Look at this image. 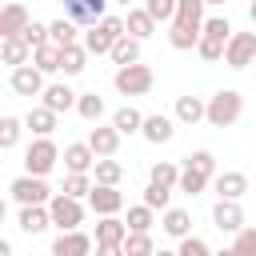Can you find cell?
<instances>
[{"mask_svg":"<svg viewBox=\"0 0 256 256\" xmlns=\"http://www.w3.org/2000/svg\"><path fill=\"white\" fill-rule=\"evenodd\" d=\"M120 36H128L124 16H104L100 24H92V28L84 32V40H80V44H84L92 56H108V52H112V44H116Z\"/></svg>","mask_w":256,"mask_h":256,"instance_id":"6da1fadb","label":"cell"},{"mask_svg":"<svg viewBox=\"0 0 256 256\" xmlns=\"http://www.w3.org/2000/svg\"><path fill=\"white\" fill-rule=\"evenodd\" d=\"M244 116V96L236 88H220L216 96H208V124L212 128H232Z\"/></svg>","mask_w":256,"mask_h":256,"instance_id":"7a4b0ae2","label":"cell"},{"mask_svg":"<svg viewBox=\"0 0 256 256\" xmlns=\"http://www.w3.org/2000/svg\"><path fill=\"white\" fill-rule=\"evenodd\" d=\"M112 84H116V92L120 96H148L152 92V84H156V76H152V68L148 64H124V68H116V76H112Z\"/></svg>","mask_w":256,"mask_h":256,"instance_id":"3957f363","label":"cell"},{"mask_svg":"<svg viewBox=\"0 0 256 256\" xmlns=\"http://www.w3.org/2000/svg\"><path fill=\"white\" fill-rule=\"evenodd\" d=\"M60 148H56V140L52 136H36L32 144H28V152H24V172H32V176H48L56 164H60Z\"/></svg>","mask_w":256,"mask_h":256,"instance_id":"277c9868","label":"cell"},{"mask_svg":"<svg viewBox=\"0 0 256 256\" xmlns=\"http://www.w3.org/2000/svg\"><path fill=\"white\" fill-rule=\"evenodd\" d=\"M8 192H12L16 204H48V200L56 196V192L48 188V180H44V176H32V172L16 176V180L8 184Z\"/></svg>","mask_w":256,"mask_h":256,"instance_id":"5b68a950","label":"cell"},{"mask_svg":"<svg viewBox=\"0 0 256 256\" xmlns=\"http://www.w3.org/2000/svg\"><path fill=\"white\" fill-rule=\"evenodd\" d=\"M48 212H52V224H56L60 232H72V228L84 224V204H80L76 196H68V192H56V196L48 200Z\"/></svg>","mask_w":256,"mask_h":256,"instance_id":"8992f818","label":"cell"},{"mask_svg":"<svg viewBox=\"0 0 256 256\" xmlns=\"http://www.w3.org/2000/svg\"><path fill=\"white\" fill-rule=\"evenodd\" d=\"M224 64L228 68H248V64H256V32H232V40H228V48H224Z\"/></svg>","mask_w":256,"mask_h":256,"instance_id":"52a82bcc","label":"cell"},{"mask_svg":"<svg viewBox=\"0 0 256 256\" xmlns=\"http://www.w3.org/2000/svg\"><path fill=\"white\" fill-rule=\"evenodd\" d=\"M60 4H64V16H68V20L92 28V24H100V20L108 16V4H112V0H60Z\"/></svg>","mask_w":256,"mask_h":256,"instance_id":"ba28073f","label":"cell"},{"mask_svg":"<svg viewBox=\"0 0 256 256\" xmlns=\"http://www.w3.org/2000/svg\"><path fill=\"white\" fill-rule=\"evenodd\" d=\"M8 84H12V92L16 96H44V72L36 68V64H20V68H12V76H8Z\"/></svg>","mask_w":256,"mask_h":256,"instance_id":"9c48e42d","label":"cell"},{"mask_svg":"<svg viewBox=\"0 0 256 256\" xmlns=\"http://www.w3.org/2000/svg\"><path fill=\"white\" fill-rule=\"evenodd\" d=\"M88 208H92L96 216H120V208H124V192H120L116 184H96V188L88 192Z\"/></svg>","mask_w":256,"mask_h":256,"instance_id":"30bf717a","label":"cell"},{"mask_svg":"<svg viewBox=\"0 0 256 256\" xmlns=\"http://www.w3.org/2000/svg\"><path fill=\"white\" fill-rule=\"evenodd\" d=\"M52 256H92V236L72 228V232H60L52 240Z\"/></svg>","mask_w":256,"mask_h":256,"instance_id":"8fae6325","label":"cell"},{"mask_svg":"<svg viewBox=\"0 0 256 256\" xmlns=\"http://www.w3.org/2000/svg\"><path fill=\"white\" fill-rule=\"evenodd\" d=\"M28 24H32V16H28V8H24L20 0H8V4L0 8V40H4V36H20Z\"/></svg>","mask_w":256,"mask_h":256,"instance_id":"7c38bea8","label":"cell"},{"mask_svg":"<svg viewBox=\"0 0 256 256\" xmlns=\"http://www.w3.org/2000/svg\"><path fill=\"white\" fill-rule=\"evenodd\" d=\"M212 224H216L220 232H240V228H244V208H240V200H216V204H212Z\"/></svg>","mask_w":256,"mask_h":256,"instance_id":"4fadbf2b","label":"cell"},{"mask_svg":"<svg viewBox=\"0 0 256 256\" xmlns=\"http://www.w3.org/2000/svg\"><path fill=\"white\" fill-rule=\"evenodd\" d=\"M16 224H20V232H28V236H40L44 228H52V212H48V204H20V216H16Z\"/></svg>","mask_w":256,"mask_h":256,"instance_id":"5bb4252c","label":"cell"},{"mask_svg":"<svg viewBox=\"0 0 256 256\" xmlns=\"http://www.w3.org/2000/svg\"><path fill=\"white\" fill-rule=\"evenodd\" d=\"M212 188H216L220 200H240V196L248 192V176L236 172V168H228V172H216V176H212Z\"/></svg>","mask_w":256,"mask_h":256,"instance_id":"9a60e30c","label":"cell"},{"mask_svg":"<svg viewBox=\"0 0 256 256\" xmlns=\"http://www.w3.org/2000/svg\"><path fill=\"white\" fill-rule=\"evenodd\" d=\"M32 44L24 40V36H4L0 40V60L8 64V68H20V64H32Z\"/></svg>","mask_w":256,"mask_h":256,"instance_id":"2e32d148","label":"cell"},{"mask_svg":"<svg viewBox=\"0 0 256 256\" xmlns=\"http://www.w3.org/2000/svg\"><path fill=\"white\" fill-rule=\"evenodd\" d=\"M140 136H144L148 144H168V140L176 136V124H172V116H164V112H152V116H144V128H140Z\"/></svg>","mask_w":256,"mask_h":256,"instance_id":"e0dca14e","label":"cell"},{"mask_svg":"<svg viewBox=\"0 0 256 256\" xmlns=\"http://www.w3.org/2000/svg\"><path fill=\"white\" fill-rule=\"evenodd\" d=\"M60 160H64V168H68V172H92L100 156H96V152H92V144L84 140V144H64V156H60Z\"/></svg>","mask_w":256,"mask_h":256,"instance_id":"ac0fdd59","label":"cell"},{"mask_svg":"<svg viewBox=\"0 0 256 256\" xmlns=\"http://www.w3.org/2000/svg\"><path fill=\"white\" fill-rule=\"evenodd\" d=\"M88 144H92L96 156H116V148H120V128H116V124H96V128L88 132Z\"/></svg>","mask_w":256,"mask_h":256,"instance_id":"d6986e66","label":"cell"},{"mask_svg":"<svg viewBox=\"0 0 256 256\" xmlns=\"http://www.w3.org/2000/svg\"><path fill=\"white\" fill-rule=\"evenodd\" d=\"M176 120L180 124H200V120H208V100L204 96H176Z\"/></svg>","mask_w":256,"mask_h":256,"instance_id":"ffe728a7","label":"cell"},{"mask_svg":"<svg viewBox=\"0 0 256 256\" xmlns=\"http://www.w3.org/2000/svg\"><path fill=\"white\" fill-rule=\"evenodd\" d=\"M124 240H128V220H120V216L96 220V244H120L124 248Z\"/></svg>","mask_w":256,"mask_h":256,"instance_id":"44dd1931","label":"cell"},{"mask_svg":"<svg viewBox=\"0 0 256 256\" xmlns=\"http://www.w3.org/2000/svg\"><path fill=\"white\" fill-rule=\"evenodd\" d=\"M200 36H204V24H176V20H172V28H168V44H172L176 52L196 48V44H200Z\"/></svg>","mask_w":256,"mask_h":256,"instance_id":"7402d4cb","label":"cell"},{"mask_svg":"<svg viewBox=\"0 0 256 256\" xmlns=\"http://www.w3.org/2000/svg\"><path fill=\"white\" fill-rule=\"evenodd\" d=\"M160 228H164L172 240H184V236H192V216H188L184 208H164V212H160Z\"/></svg>","mask_w":256,"mask_h":256,"instance_id":"603a6c76","label":"cell"},{"mask_svg":"<svg viewBox=\"0 0 256 256\" xmlns=\"http://www.w3.org/2000/svg\"><path fill=\"white\" fill-rule=\"evenodd\" d=\"M76 100H80V92H72L68 84H48L40 96V104H48L52 112H68V108H76Z\"/></svg>","mask_w":256,"mask_h":256,"instance_id":"cb8c5ba5","label":"cell"},{"mask_svg":"<svg viewBox=\"0 0 256 256\" xmlns=\"http://www.w3.org/2000/svg\"><path fill=\"white\" fill-rule=\"evenodd\" d=\"M56 116H60V112H52L48 104H36V108H28L24 124L32 128V136H52V132H56Z\"/></svg>","mask_w":256,"mask_h":256,"instance_id":"d4e9b609","label":"cell"},{"mask_svg":"<svg viewBox=\"0 0 256 256\" xmlns=\"http://www.w3.org/2000/svg\"><path fill=\"white\" fill-rule=\"evenodd\" d=\"M32 64H36L44 76H52V72H60V64H64V48L48 40V44H40V48L32 52Z\"/></svg>","mask_w":256,"mask_h":256,"instance_id":"484cf974","label":"cell"},{"mask_svg":"<svg viewBox=\"0 0 256 256\" xmlns=\"http://www.w3.org/2000/svg\"><path fill=\"white\" fill-rule=\"evenodd\" d=\"M124 24H128V36H136V40H148V36L156 32V20H152L148 8H128Z\"/></svg>","mask_w":256,"mask_h":256,"instance_id":"4316f807","label":"cell"},{"mask_svg":"<svg viewBox=\"0 0 256 256\" xmlns=\"http://www.w3.org/2000/svg\"><path fill=\"white\" fill-rule=\"evenodd\" d=\"M108 56H112V64H116V68L136 64V60H140V40H136V36H120V40L112 44V52H108Z\"/></svg>","mask_w":256,"mask_h":256,"instance_id":"83f0119b","label":"cell"},{"mask_svg":"<svg viewBox=\"0 0 256 256\" xmlns=\"http://www.w3.org/2000/svg\"><path fill=\"white\" fill-rule=\"evenodd\" d=\"M76 112H80V120H88V124H100V116H104V96H100V92H80V100H76Z\"/></svg>","mask_w":256,"mask_h":256,"instance_id":"f1b7e54d","label":"cell"},{"mask_svg":"<svg viewBox=\"0 0 256 256\" xmlns=\"http://www.w3.org/2000/svg\"><path fill=\"white\" fill-rule=\"evenodd\" d=\"M92 180H96V184H120V180H124V164L112 160V156H100L96 168H92Z\"/></svg>","mask_w":256,"mask_h":256,"instance_id":"f546056e","label":"cell"},{"mask_svg":"<svg viewBox=\"0 0 256 256\" xmlns=\"http://www.w3.org/2000/svg\"><path fill=\"white\" fill-rule=\"evenodd\" d=\"M124 220H128V232H152V224H156V208H148V204L140 200V204L128 208Z\"/></svg>","mask_w":256,"mask_h":256,"instance_id":"4dcf8cb0","label":"cell"},{"mask_svg":"<svg viewBox=\"0 0 256 256\" xmlns=\"http://www.w3.org/2000/svg\"><path fill=\"white\" fill-rule=\"evenodd\" d=\"M48 28H52V44H60V48H68V44H80V40H76V36H80V24H76V20L60 16V20H52Z\"/></svg>","mask_w":256,"mask_h":256,"instance_id":"1f68e13d","label":"cell"},{"mask_svg":"<svg viewBox=\"0 0 256 256\" xmlns=\"http://www.w3.org/2000/svg\"><path fill=\"white\" fill-rule=\"evenodd\" d=\"M84 68H88V48H84V44H68V48H64L60 72H64V76H80Z\"/></svg>","mask_w":256,"mask_h":256,"instance_id":"d6a6232c","label":"cell"},{"mask_svg":"<svg viewBox=\"0 0 256 256\" xmlns=\"http://www.w3.org/2000/svg\"><path fill=\"white\" fill-rule=\"evenodd\" d=\"M112 124L120 128V136H132V132H140V128H144V116H140L132 104H124V108H116V112H112Z\"/></svg>","mask_w":256,"mask_h":256,"instance_id":"836d02e7","label":"cell"},{"mask_svg":"<svg viewBox=\"0 0 256 256\" xmlns=\"http://www.w3.org/2000/svg\"><path fill=\"white\" fill-rule=\"evenodd\" d=\"M208 180H212V176H204V172H196V168L180 164V184H176V188H180L184 196H200V192L208 188Z\"/></svg>","mask_w":256,"mask_h":256,"instance_id":"e575fe53","label":"cell"},{"mask_svg":"<svg viewBox=\"0 0 256 256\" xmlns=\"http://www.w3.org/2000/svg\"><path fill=\"white\" fill-rule=\"evenodd\" d=\"M148 180H152V184H160V188H176V184H180V164H172V160H160V164H152Z\"/></svg>","mask_w":256,"mask_h":256,"instance_id":"d590c367","label":"cell"},{"mask_svg":"<svg viewBox=\"0 0 256 256\" xmlns=\"http://www.w3.org/2000/svg\"><path fill=\"white\" fill-rule=\"evenodd\" d=\"M92 188H96V180H92L88 172H68V176H64V188H60V192H68V196L84 200V196H88Z\"/></svg>","mask_w":256,"mask_h":256,"instance_id":"8d00e7d4","label":"cell"},{"mask_svg":"<svg viewBox=\"0 0 256 256\" xmlns=\"http://www.w3.org/2000/svg\"><path fill=\"white\" fill-rule=\"evenodd\" d=\"M124 256H156L152 232H128V240H124Z\"/></svg>","mask_w":256,"mask_h":256,"instance_id":"74e56055","label":"cell"},{"mask_svg":"<svg viewBox=\"0 0 256 256\" xmlns=\"http://www.w3.org/2000/svg\"><path fill=\"white\" fill-rule=\"evenodd\" d=\"M204 0H180L176 4V24H204Z\"/></svg>","mask_w":256,"mask_h":256,"instance_id":"f35d334b","label":"cell"},{"mask_svg":"<svg viewBox=\"0 0 256 256\" xmlns=\"http://www.w3.org/2000/svg\"><path fill=\"white\" fill-rule=\"evenodd\" d=\"M184 164H188V168H196V172H204V176H216V156H212L208 148L188 152V156H184Z\"/></svg>","mask_w":256,"mask_h":256,"instance_id":"ab89813d","label":"cell"},{"mask_svg":"<svg viewBox=\"0 0 256 256\" xmlns=\"http://www.w3.org/2000/svg\"><path fill=\"white\" fill-rule=\"evenodd\" d=\"M144 204H148V208H156V212L172 208V188H160V184H152V180H148V188H144Z\"/></svg>","mask_w":256,"mask_h":256,"instance_id":"60d3db41","label":"cell"},{"mask_svg":"<svg viewBox=\"0 0 256 256\" xmlns=\"http://www.w3.org/2000/svg\"><path fill=\"white\" fill-rule=\"evenodd\" d=\"M204 36L228 44V40H232V24H228V16H208V20H204Z\"/></svg>","mask_w":256,"mask_h":256,"instance_id":"b9f144b4","label":"cell"},{"mask_svg":"<svg viewBox=\"0 0 256 256\" xmlns=\"http://www.w3.org/2000/svg\"><path fill=\"white\" fill-rule=\"evenodd\" d=\"M224 48H228V44H220V40H212V36H200L196 56H200L204 64H216V60H224Z\"/></svg>","mask_w":256,"mask_h":256,"instance_id":"7bdbcfd3","label":"cell"},{"mask_svg":"<svg viewBox=\"0 0 256 256\" xmlns=\"http://www.w3.org/2000/svg\"><path fill=\"white\" fill-rule=\"evenodd\" d=\"M20 128H28V124H24V120H16V116H4V120H0V148H16Z\"/></svg>","mask_w":256,"mask_h":256,"instance_id":"ee69618b","label":"cell"},{"mask_svg":"<svg viewBox=\"0 0 256 256\" xmlns=\"http://www.w3.org/2000/svg\"><path fill=\"white\" fill-rule=\"evenodd\" d=\"M176 4L180 0H144V8L152 12V20H164V24L176 20Z\"/></svg>","mask_w":256,"mask_h":256,"instance_id":"f6af8a7d","label":"cell"},{"mask_svg":"<svg viewBox=\"0 0 256 256\" xmlns=\"http://www.w3.org/2000/svg\"><path fill=\"white\" fill-rule=\"evenodd\" d=\"M20 36H24L32 48H40V44H48V40H52V28H48V24H40V20H32V24H28Z\"/></svg>","mask_w":256,"mask_h":256,"instance_id":"bcb514c9","label":"cell"},{"mask_svg":"<svg viewBox=\"0 0 256 256\" xmlns=\"http://www.w3.org/2000/svg\"><path fill=\"white\" fill-rule=\"evenodd\" d=\"M232 248H236V256H256V228H240Z\"/></svg>","mask_w":256,"mask_h":256,"instance_id":"7dc6e473","label":"cell"},{"mask_svg":"<svg viewBox=\"0 0 256 256\" xmlns=\"http://www.w3.org/2000/svg\"><path fill=\"white\" fill-rule=\"evenodd\" d=\"M176 252H180V256H216V252L208 248V240H200V236H184Z\"/></svg>","mask_w":256,"mask_h":256,"instance_id":"c3c4849f","label":"cell"},{"mask_svg":"<svg viewBox=\"0 0 256 256\" xmlns=\"http://www.w3.org/2000/svg\"><path fill=\"white\" fill-rule=\"evenodd\" d=\"M96 256H124L120 244H96Z\"/></svg>","mask_w":256,"mask_h":256,"instance_id":"681fc988","label":"cell"},{"mask_svg":"<svg viewBox=\"0 0 256 256\" xmlns=\"http://www.w3.org/2000/svg\"><path fill=\"white\" fill-rule=\"evenodd\" d=\"M0 256H12V244L8 240H0Z\"/></svg>","mask_w":256,"mask_h":256,"instance_id":"f907efd6","label":"cell"},{"mask_svg":"<svg viewBox=\"0 0 256 256\" xmlns=\"http://www.w3.org/2000/svg\"><path fill=\"white\" fill-rule=\"evenodd\" d=\"M248 20L256 24V0H248Z\"/></svg>","mask_w":256,"mask_h":256,"instance_id":"816d5d0a","label":"cell"},{"mask_svg":"<svg viewBox=\"0 0 256 256\" xmlns=\"http://www.w3.org/2000/svg\"><path fill=\"white\" fill-rule=\"evenodd\" d=\"M216 256H236V248H220V252H216Z\"/></svg>","mask_w":256,"mask_h":256,"instance_id":"f5cc1de1","label":"cell"},{"mask_svg":"<svg viewBox=\"0 0 256 256\" xmlns=\"http://www.w3.org/2000/svg\"><path fill=\"white\" fill-rule=\"evenodd\" d=\"M156 256H180V252H168V248H160V252H156Z\"/></svg>","mask_w":256,"mask_h":256,"instance_id":"db71d44e","label":"cell"},{"mask_svg":"<svg viewBox=\"0 0 256 256\" xmlns=\"http://www.w3.org/2000/svg\"><path fill=\"white\" fill-rule=\"evenodd\" d=\"M112 4H124V8H128V4H132V0H112Z\"/></svg>","mask_w":256,"mask_h":256,"instance_id":"11a10c76","label":"cell"},{"mask_svg":"<svg viewBox=\"0 0 256 256\" xmlns=\"http://www.w3.org/2000/svg\"><path fill=\"white\" fill-rule=\"evenodd\" d=\"M204 4H224V0H204Z\"/></svg>","mask_w":256,"mask_h":256,"instance_id":"9f6ffc18","label":"cell"},{"mask_svg":"<svg viewBox=\"0 0 256 256\" xmlns=\"http://www.w3.org/2000/svg\"><path fill=\"white\" fill-rule=\"evenodd\" d=\"M20 4H24V0H20Z\"/></svg>","mask_w":256,"mask_h":256,"instance_id":"6f0895ef","label":"cell"}]
</instances>
